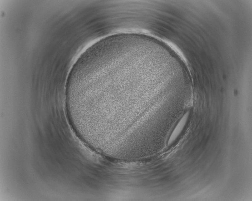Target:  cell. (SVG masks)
<instances>
[{
  "label": "cell",
  "mask_w": 252,
  "mask_h": 201,
  "mask_svg": "<svg viewBox=\"0 0 252 201\" xmlns=\"http://www.w3.org/2000/svg\"><path fill=\"white\" fill-rule=\"evenodd\" d=\"M187 117V115H186L184 117L182 118V119L181 122H179V123L178 124L177 127L176 128V129L175 130L174 132H173L172 136L171 137V139H170V140L174 139L175 138H176V136H177V135H178V133H180V131L181 130L182 128V127L184 125Z\"/></svg>",
  "instance_id": "6da1fadb"
}]
</instances>
